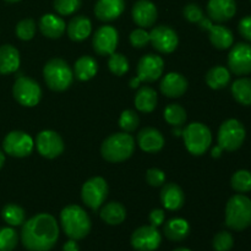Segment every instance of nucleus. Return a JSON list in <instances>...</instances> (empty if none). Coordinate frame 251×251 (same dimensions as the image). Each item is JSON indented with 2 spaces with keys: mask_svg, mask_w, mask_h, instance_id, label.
<instances>
[{
  "mask_svg": "<svg viewBox=\"0 0 251 251\" xmlns=\"http://www.w3.org/2000/svg\"><path fill=\"white\" fill-rule=\"evenodd\" d=\"M58 238V222L49 213H38L22 225L21 242L28 251H50Z\"/></svg>",
  "mask_w": 251,
  "mask_h": 251,
  "instance_id": "1",
  "label": "nucleus"
},
{
  "mask_svg": "<svg viewBox=\"0 0 251 251\" xmlns=\"http://www.w3.org/2000/svg\"><path fill=\"white\" fill-rule=\"evenodd\" d=\"M60 225L64 233L74 240L87 237L92 227L90 216L78 205H69L61 210Z\"/></svg>",
  "mask_w": 251,
  "mask_h": 251,
  "instance_id": "2",
  "label": "nucleus"
},
{
  "mask_svg": "<svg viewBox=\"0 0 251 251\" xmlns=\"http://www.w3.org/2000/svg\"><path fill=\"white\" fill-rule=\"evenodd\" d=\"M135 151L134 137L127 132H117L108 136L100 146L102 157L112 163L129 159Z\"/></svg>",
  "mask_w": 251,
  "mask_h": 251,
  "instance_id": "3",
  "label": "nucleus"
},
{
  "mask_svg": "<svg viewBox=\"0 0 251 251\" xmlns=\"http://www.w3.org/2000/svg\"><path fill=\"white\" fill-rule=\"evenodd\" d=\"M226 226L233 230H244L251 226V200L237 194L226 205Z\"/></svg>",
  "mask_w": 251,
  "mask_h": 251,
  "instance_id": "4",
  "label": "nucleus"
},
{
  "mask_svg": "<svg viewBox=\"0 0 251 251\" xmlns=\"http://www.w3.org/2000/svg\"><path fill=\"white\" fill-rule=\"evenodd\" d=\"M43 77L47 86L56 92L68 90L74 81V71L65 60L53 58L44 65Z\"/></svg>",
  "mask_w": 251,
  "mask_h": 251,
  "instance_id": "5",
  "label": "nucleus"
},
{
  "mask_svg": "<svg viewBox=\"0 0 251 251\" xmlns=\"http://www.w3.org/2000/svg\"><path fill=\"white\" fill-rule=\"evenodd\" d=\"M183 139L186 150L194 156H201L210 149L212 134L207 125L202 123H191L183 130Z\"/></svg>",
  "mask_w": 251,
  "mask_h": 251,
  "instance_id": "6",
  "label": "nucleus"
},
{
  "mask_svg": "<svg viewBox=\"0 0 251 251\" xmlns=\"http://www.w3.org/2000/svg\"><path fill=\"white\" fill-rule=\"evenodd\" d=\"M245 136L247 131L244 125L238 119H228L222 123L218 130V146L222 147L223 151L234 152L244 144Z\"/></svg>",
  "mask_w": 251,
  "mask_h": 251,
  "instance_id": "7",
  "label": "nucleus"
},
{
  "mask_svg": "<svg viewBox=\"0 0 251 251\" xmlns=\"http://www.w3.org/2000/svg\"><path fill=\"white\" fill-rule=\"evenodd\" d=\"M14 98L24 107H34L42 98V88L37 81L27 76L16 78L12 87Z\"/></svg>",
  "mask_w": 251,
  "mask_h": 251,
  "instance_id": "8",
  "label": "nucleus"
},
{
  "mask_svg": "<svg viewBox=\"0 0 251 251\" xmlns=\"http://www.w3.org/2000/svg\"><path fill=\"white\" fill-rule=\"evenodd\" d=\"M107 196L108 184L102 176H93L88 179L81 189V198L83 203L93 211H97L104 203Z\"/></svg>",
  "mask_w": 251,
  "mask_h": 251,
  "instance_id": "9",
  "label": "nucleus"
},
{
  "mask_svg": "<svg viewBox=\"0 0 251 251\" xmlns=\"http://www.w3.org/2000/svg\"><path fill=\"white\" fill-rule=\"evenodd\" d=\"M33 147L34 141L31 135L24 131H19V130L9 132L2 141V149H4L5 153L11 157H16V158H24V157L29 156L33 151Z\"/></svg>",
  "mask_w": 251,
  "mask_h": 251,
  "instance_id": "10",
  "label": "nucleus"
},
{
  "mask_svg": "<svg viewBox=\"0 0 251 251\" xmlns=\"http://www.w3.org/2000/svg\"><path fill=\"white\" fill-rule=\"evenodd\" d=\"M150 43L159 53H173L179 44L176 32L169 26H157L150 32Z\"/></svg>",
  "mask_w": 251,
  "mask_h": 251,
  "instance_id": "11",
  "label": "nucleus"
},
{
  "mask_svg": "<svg viewBox=\"0 0 251 251\" xmlns=\"http://www.w3.org/2000/svg\"><path fill=\"white\" fill-rule=\"evenodd\" d=\"M37 151L42 157L48 159L56 158L64 152V141L58 132L53 130H43L37 135Z\"/></svg>",
  "mask_w": 251,
  "mask_h": 251,
  "instance_id": "12",
  "label": "nucleus"
},
{
  "mask_svg": "<svg viewBox=\"0 0 251 251\" xmlns=\"http://www.w3.org/2000/svg\"><path fill=\"white\" fill-rule=\"evenodd\" d=\"M131 247L136 251H154L162 243V235L153 226H142L131 234Z\"/></svg>",
  "mask_w": 251,
  "mask_h": 251,
  "instance_id": "13",
  "label": "nucleus"
},
{
  "mask_svg": "<svg viewBox=\"0 0 251 251\" xmlns=\"http://www.w3.org/2000/svg\"><path fill=\"white\" fill-rule=\"evenodd\" d=\"M229 70L235 75H249L251 74V46L249 43H237L228 55Z\"/></svg>",
  "mask_w": 251,
  "mask_h": 251,
  "instance_id": "14",
  "label": "nucleus"
},
{
  "mask_svg": "<svg viewBox=\"0 0 251 251\" xmlns=\"http://www.w3.org/2000/svg\"><path fill=\"white\" fill-rule=\"evenodd\" d=\"M119 42V33L113 26H102L93 34V50L98 55H110L115 51Z\"/></svg>",
  "mask_w": 251,
  "mask_h": 251,
  "instance_id": "15",
  "label": "nucleus"
},
{
  "mask_svg": "<svg viewBox=\"0 0 251 251\" xmlns=\"http://www.w3.org/2000/svg\"><path fill=\"white\" fill-rule=\"evenodd\" d=\"M164 61L159 55L147 54L140 59L137 64V77L145 82H154L163 74Z\"/></svg>",
  "mask_w": 251,
  "mask_h": 251,
  "instance_id": "16",
  "label": "nucleus"
},
{
  "mask_svg": "<svg viewBox=\"0 0 251 251\" xmlns=\"http://www.w3.org/2000/svg\"><path fill=\"white\" fill-rule=\"evenodd\" d=\"M131 16L135 24L141 28L152 27L158 17L156 5L150 0H137L131 10Z\"/></svg>",
  "mask_w": 251,
  "mask_h": 251,
  "instance_id": "17",
  "label": "nucleus"
},
{
  "mask_svg": "<svg viewBox=\"0 0 251 251\" xmlns=\"http://www.w3.org/2000/svg\"><path fill=\"white\" fill-rule=\"evenodd\" d=\"M237 12L235 0H208L207 14L208 19L222 24L233 19Z\"/></svg>",
  "mask_w": 251,
  "mask_h": 251,
  "instance_id": "18",
  "label": "nucleus"
},
{
  "mask_svg": "<svg viewBox=\"0 0 251 251\" xmlns=\"http://www.w3.org/2000/svg\"><path fill=\"white\" fill-rule=\"evenodd\" d=\"M140 149L147 153H157L164 147V137L161 131L154 127H144L137 135Z\"/></svg>",
  "mask_w": 251,
  "mask_h": 251,
  "instance_id": "19",
  "label": "nucleus"
},
{
  "mask_svg": "<svg viewBox=\"0 0 251 251\" xmlns=\"http://www.w3.org/2000/svg\"><path fill=\"white\" fill-rule=\"evenodd\" d=\"M161 92L169 98H179L188 90V80L181 74L169 73L162 78Z\"/></svg>",
  "mask_w": 251,
  "mask_h": 251,
  "instance_id": "20",
  "label": "nucleus"
},
{
  "mask_svg": "<svg viewBox=\"0 0 251 251\" xmlns=\"http://www.w3.org/2000/svg\"><path fill=\"white\" fill-rule=\"evenodd\" d=\"M125 0H97L95 5V15L104 22L114 21L124 12Z\"/></svg>",
  "mask_w": 251,
  "mask_h": 251,
  "instance_id": "21",
  "label": "nucleus"
},
{
  "mask_svg": "<svg viewBox=\"0 0 251 251\" xmlns=\"http://www.w3.org/2000/svg\"><path fill=\"white\" fill-rule=\"evenodd\" d=\"M161 202L164 206V208L169 211L180 210L185 202L184 191L181 190L178 184H166L161 191Z\"/></svg>",
  "mask_w": 251,
  "mask_h": 251,
  "instance_id": "22",
  "label": "nucleus"
},
{
  "mask_svg": "<svg viewBox=\"0 0 251 251\" xmlns=\"http://www.w3.org/2000/svg\"><path fill=\"white\" fill-rule=\"evenodd\" d=\"M39 29L47 38L58 39L66 31V24L61 17L54 14H46L39 20Z\"/></svg>",
  "mask_w": 251,
  "mask_h": 251,
  "instance_id": "23",
  "label": "nucleus"
},
{
  "mask_svg": "<svg viewBox=\"0 0 251 251\" xmlns=\"http://www.w3.org/2000/svg\"><path fill=\"white\" fill-rule=\"evenodd\" d=\"M20 53L11 44H4L0 47V75H10L19 70Z\"/></svg>",
  "mask_w": 251,
  "mask_h": 251,
  "instance_id": "24",
  "label": "nucleus"
},
{
  "mask_svg": "<svg viewBox=\"0 0 251 251\" xmlns=\"http://www.w3.org/2000/svg\"><path fill=\"white\" fill-rule=\"evenodd\" d=\"M66 29H68V34L71 41L82 42L87 37H90L91 32H92V24L88 17L80 15V16H75L70 20Z\"/></svg>",
  "mask_w": 251,
  "mask_h": 251,
  "instance_id": "25",
  "label": "nucleus"
},
{
  "mask_svg": "<svg viewBox=\"0 0 251 251\" xmlns=\"http://www.w3.org/2000/svg\"><path fill=\"white\" fill-rule=\"evenodd\" d=\"M210 33V42L215 48L220 50H225L232 47L234 37H233L232 31L228 27L223 25H211L210 28L207 29Z\"/></svg>",
  "mask_w": 251,
  "mask_h": 251,
  "instance_id": "26",
  "label": "nucleus"
},
{
  "mask_svg": "<svg viewBox=\"0 0 251 251\" xmlns=\"http://www.w3.org/2000/svg\"><path fill=\"white\" fill-rule=\"evenodd\" d=\"M190 233V225L184 218H172L164 225V235L172 242H181L188 238Z\"/></svg>",
  "mask_w": 251,
  "mask_h": 251,
  "instance_id": "27",
  "label": "nucleus"
},
{
  "mask_svg": "<svg viewBox=\"0 0 251 251\" xmlns=\"http://www.w3.org/2000/svg\"><path fill=\"white\" fill-rule=\"evenodd\" d=\"M157 92L152 87L144 86L135 96V107L141 113H151L157 107Z\"/></svg>",
  "mask_w": 251,
  "mask_h": 251,
  "instance_id": "28",
  "label": "nucleus"
},
{
  "mask_svg": "<svg viewBox=\"0 0 251 251\" xmlns=\"http://www.w3.org/2000/svg\"><path fill=\"white\" fill-rule=\"evenodd\" d=\"M98 64L90 55L80 56L74 65V76L80 81H88L97 74Z\"/></svg>",
  "mask_w": 251,
  "mask_h": 251,
  "instance_id": "29",
  "label": "nucleus"
},
{
  "mask_svg": "<svg viewBox=\"0 0 251 251\" xmlns=\"http://www.w3.org/2000/svg\"><path fill=\"white\" fill-rule=\"evenodd\" d=\"M100 218L109 226H118L126 218V210L120 202H109L100 210Z\"/></svg>",
  "mask_w": 251,
  "mask_h": 251,
  "instance_id": "30",
  "label": "nucleus"
},
{
  "mask_svg": "<svg viewBox=\"0 0 251 251\" xmlns=\"http://www.w3.org/2000/svg\"><path fill=\"white\" fill-rule=\"evenodd\" d=\"M230 82V71L225 66H213L206 74V83L212 90H222Z\"/></svg>",
  "mask_w": 251,
  "mask_h": 251,
  "instance_id": "31",
  "label": "nucleus"
},
{
  "mask_svg": "<svg viewBox=\"0 0 251 251\" xmlns=\"http://www.w3.org/2000/svg\"><path fill=\"white\" fill-rule=\"evenodd\" d=\"M232 95L242 105H251V78H238L232 85Z\"/></svg>",
  "mask_w": 251,
  "mask_h": 251,
  "instance_id": "32",
  "label": "nucleus"
},
{
  "mask_svg": "<svg viewBox=\"0 0 251 251\" xmlns=\"http://www.w3.org/2000/svg\"><path fill=\"white\" fill-rule=\"evenodd\" d=\"M1 217L10 227H19L24 225L26 221V213L21 206L16 203H7L2 207Z\"/></svg>",
  "mask_w": 251,
  "mask_h": 251,
  "instance_id": "33",
  "label": "nucleus"
},
{
  "mask_svg": "<svg viewBox=\"0 0 251 251\" xmlns=\"http://www.w3.org/2000/svg\"><path fill=\"white\" fill-rule=\"evenodd\" d=\"M164 120L172 126H181L186 122V112L181 105L169 104L164 109Z\"/></svg>",
  "mask_w": 251,
  "mask_h": 251,
  "instance_id": "34",
  "label": "nucleus"
},
{
  "mask_svg": "<svg viewBox=\"0 0 251 251\" xmlns=\"http://www.w3.org/2000/svg\"><path fill=\"white\" fill-rule=\"evenodd\" d=\"M230 185L237 193H249L251 191V173L245 169L235 172L230 179Z\"/></svg>",
  "mask_w": 251,
  "mask_h": 251,
  "instance_id": "35",
  "label": "nucleus"
},
{
  "mask_svg": "<svg viewBox=\"0 0 251 251\" xmlns=\"http://www.w3.org/2000/svg\"><path fill=\"white\" fill-rule=\"evenodd\" d=\"M108 68L115 76H123L129 71V60L120 53H113L108 59Z\"/></svg>",
  "mask_w": 251,
  "mask_h": 251,
  "instance_id": "36",
  "label": "nucleus"
},
{
  "mask_svg": "<svg viewBox=\"0 0 251 251\" xmlns=\"http://www.w3.org/2000/svg\"><path fill=\"white\" fill-rule=\"evenodd\" d=\"M19 243L17 232L11 227L0 228V251H12Z\"/></svg>",
  "mask_w": 251,
  "mask_h": 251,
  "instance_id": "37",
  "label": "nucleus"
},
{
  "mask_svg": "<svg viewBox=\"0 0 251 251\" xmlns=\"http://www.w3.org/2000/svg\"><path fill=\"white\" fill-rule=\"evenodd\" d=\"M36 22L32 19H24L16 25V32L17 38H20L21 41H31L32 38L36 34Z\"/></svg>",
  "mask_w": 251,
  "mask_h": 251,
  "instance_id": "38",
  "label": "nucleus"
},
{
  "mask_svg": "<svg viewBox=\"0 0 251 251\" xmlns=\"http://www.w3.org/2000/svg\"><path fill=\"white\" fill-rule=\"evenodd\" d=\"M140 124L139 115L131 109H126L120 114L119 126L124 132H132L137 129Z\"/></svg>",
  "mask_w": 251,
  "mask_h": 251,
  "instance_id": "39",
  "label": "nucleus"
},
{
  "mask_svg": "<svg viewBox=\"0 0 251 251\" xmlns=\"http://www.w3.org/2000/svg\"><path fill=\"white\" fill-rule=\"evenodd\" d=\"M82 0H54V10L61 16H69L80 10Z\"/></svg>",
  "mask_w": 251,
  "mask_h": 251,
  "instance_id": "40",
  "label": "nucleus"
},
{
  "mask_svg": "<svg viewBox=\"0 0 251 251\" xmlns=\"http://www.w3.org/2000/svg\"><path fill=\"white\" fill-rule=\"evenodd\" d=\"M212 245L215 251H229L234 245V239L229 232L222 230L215 235Z\"/></svg>",
  "mask_w": 251,
  "mask_h": 251,
  "instance_id": "41",
  "label": "nucleus"
},
{
  "mask_svg": "<svg viewBox=\"0 0 251 251\" xmlns=\"http://www.w3.org/2000/svg\"><path fill=\"white\" fill-rule=\"evenodd\" d=\"M130 43L135 48H144L150 43V32L145 28H136L130 33Z\"/></svg>",
  "mask_w": 251,
  "mask_h": 251,
  "instance_id": "42",
  "label": "nucleus"
},
{
  "mask_svg": "<svg viewBox=\"0 0 251 251\" xmlns=\"http://www.w3.org/2000/svg\"><path fill=\"white\" fill-rule=\"evenodd\" d=\"M183 15L189 22H193V24H199L201 20L203 19V11L198 4H188L183 10Z\"/></svg>",
  "mask_w": 251,
  "mask_h": 251,
  "instance_id": "43",
  "label": "nucleus"
},
{
  "mask_svg": "<svg viewBox=\"0 0 251 251\" xmlns=\"http://www.w3.org/2000/svg\"><path fill=\"white\" fill-rule=\"evenodd\" d=\"M146 180L151 186L158 188L163 185L166 181V174L158 168H150L146 173Z\"/></svg>",
  "mask_w": 251,
  "mask_h": 251,
  "instance_id": "44",
  "label": "nucleus"
},
{
  "mask_svg": "<svg viewBox=\"0 0 251 251\" xmlns=\"http://www.w3.org/2000/svg\"><path fill=\"white\" fill-rule=\"evenodd\" d=\"M238 29H239V33L242 34L243 38L251 42V15L243 17L240 20L239 25H238Z\"/></svg>",
  "mask_w": 251,
  "mask_h": 251,
  "instance_id": "45",
  "label": "nucleus"
},
{
  "mask_svg": "<svg viewBox=\"0 0 251 251\" xmlns=\"http://www.w3.org/2000/svg\"><path fill=\"white\" fill-rule=\"evenodd\" d=\"M164 218H166V215H164V211L161 210V208H154V210L151 211V213L149 216L150 223H151V226H153L156 228L163 225Z\"/></svg>",
  "mask_w": 251,
  "mask_h": 251,
  "instance_id": "46",
  "label": "nucleus"
},
{
  "mask_svg": "<svg viewBox=\"0 0 251 251\" xmlns=\"http://www.w3.org/2000/svg\"><path fill=\"white\" fill-rule=\"evenodd\" d=\"M63 251H80V248H78L77 240L70 239L64 244Z\"/></svg>",
  "mask_w": 251,
  "mask_h": 251,
  "instance_id": "47",
  "label": "nucleus"
},
{
  "mask_svg": "<svg viewBox=\"0 0 251 251\" xmlns=\"http://www.w3.org/2000/svg\"><path fill=\"white\" fill-rule=\"evenodd\" d=\"M222 152H223V149L221 146H215L212 149V151H211V154H212L213 158H220L221 156H222Z\"/></svg>",
  "mask_w": 251,
  "mask_h": 251,
  "instance_id": "48",
  "label": "nucleus"
},
{
  "mask_svg": "<svg viewBox=\"0 0 251 251\" xmlns=\"http://www.w3.org/2000/svg\"><path fill=\"white\" fill-rule=\"evenodd\" d=\"M140 83H141V81H140V78L136 76V77H134V78H131V80H130V87L136 88V87H139Z\"/></svg>",
  "mask_w": 251,
  "mask_h": 251,
  "instance_id": "49",
  "label": "nucleus"
},
{
  "mask_svg": "<svg viewBox=\"0 0 251 251\" xmlns=\"http://www.w3.org/2000/svg\"><path fill=\"white\" fill-rule=\"evenodd\" d=\"M173 134L176 135V136H181V135H183V130H181V126H174Z\"/></svg>",
  "mask_w": 251,
  "mask_h": 251,
  "instance_id": "50",
  "label": "nucleus"
},
{
  "mask_svg": "<svg viewBox=\"0 0 251 251\" xmlns=\"http://www.w3.org/2000/svg\"><path fill=\"white\" fill-rule=\"evenodd\" d=\"M4 163H5V156H4V153H2V152L0 151V169L2 168Z\"/></svg>",
  "mask_w": 251,
  "mask_h": 251,
  "instance_id": "51",
  "label": "nucleus"
},
{
  "mask_svg": "<svg viewBox=\"0 0 251 251\" xmlns=\"http://www.w3.org/2000/svg\"><path fill=\"white\" fill-rule=\"evenodd\" d=\"M173 251H191V250L186 249V248H178V249H174Z\"/></svg>",
  "mask_w": 251,
  "mask_h": 251,
  "instance_id": "52",
  "label": "nucleus"
},
{
  "mask_svg": "<svg viewBox=\"0 0 251 251\" xmlns=\"http://www.w3.org/2000/svg\"><path fill=\"white\" fill-rule=\"evenodd\" d=\"M4 1L10 2V4H14V2H19V1H21V0H4Z\"/></svg>",
  "mask_w": 251,
  "mask_h": 251,
  "instance_id": "53",
  "label": "nucleus"
},
{
  "mask_svg": "<svg viewBox=\"0 0 251 251\" xmlns=\"http://www.w3.org/2000/svg\"><path fill=\"white\" fill-rule=\"evenodd\" d=\"M250 1H251V0H250Z\"/></svg>",
  "mask_w": 251,
  "mask_h": 251,
  "instance_id": "54",
  "label": "nucleus"
}]
</instances>
